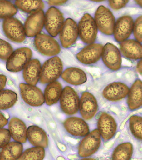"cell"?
<instances>
[{"label":"cell","mask_w":142,"mask_h":160,"mask_svg":"<svg viewBox=\"0 0 142 160\" xmlns=\"http://www.w3.org/2000/svg\"><path fill=\"white\" fill-rule=\"evenodd\" d=\"M101 137L98 130L94 129L84 137L78 147V155L81 158L92 157L100 149Z\"/></svg>","instance_id":"6da1fadb"},{"label":"cell","mask_w":142,"mask_h":160,"mask_svg":"<svg viewBox=\"0 0 142 160\" xmlns=\"http://www.w3.org/2000/svg\"><path fill=\"white\" fill-rule=\"evenodd\" d=\"M63 64L59 57H54L47 60L41 68L40 82L42 84L56 81L63 72Z\"/></svg>","instance_id":"7a4b0ae2"},{"label":"cell","mask_w":142,"mask_h":160,"mask_svg":"<svg viewBox=\"0 0 142 160\" xmlns=\"http://www.w3.org/2000/svg\"><path fill=\"white\" fill-rule=\"evenodd\" d=\"M79 36L82 42L91 44L96 40L98 29L94 18L88 13L85 14L78 25Z\"/></svg>","instance_id":"3957f363"},{"label":"cell","mask_w":142,"mask_h":160,"mask_svg":"<svg viewBox=\"0 0 142 160\" xmlns=\"http://www.w3.org/2000/svg\"><path fill=\"white\" fill-rule=\"evenodd\" d=\"M98 30L106 35L113 34L115 24V17L112 12L104 6L98 7L94 19Z\"/></svg>","instance_id":"277c9868"},{"label":"cell","mask_w":142,"mask_h":160,"mask_svg":"<svg viewBox=\"0 0 142 160\" xmlns=\"http://www.w3.org/2000/svg\"><path fill=\"white\" fill-rule=\"evenodd\" d=\"M32 57V52L27 48L18 49L7 60L6 67L10 72H18L24 69Z\"/></svg>","instance_id":"5b68a950"},{"label":"cell","mask_w":142,"mask_h":160,"mask_svg":"<svg viewBox=\"0 0 142 160\" xmlns=\"http://www.w3.org/2000/svg\"><path fill=\"white\" fill-rule=\"evenodd\" d=\"M59 101L61 110L67 115H74L79 112L80 98L70 86H67L63 89Z\"/></svg>","instance_id":"8992f818"},{"label":"cell","mask_w":142,"mask_h":160,"mask_svg":"<svg viewBox=\"0 0 142 160\" xmlns=\"http://www.w3.org/2000/svg\"><path fill=\"white\" fill-rule=\"evenodd\" d=\"M97 125V129L101 138L105 142L112 139L117 133V121L110 113L106 112H101L98 119Z\"/></svg>","instance_id":"52a82bcc"},{"label":"cell","mask_w":142,"mask_h":160,"mask_svg":"<svg viewBox=\"0 0 142 160\" xmlns=\"http://www.w3.org/2000/svg\"><path fill=\"white\" fill-rule=\"evenodd\" d=\"M64 23V17L61 12L52 7L47 11L44 19V25L47 32L52 37L59 33Z\"/></svg>","instance_id":"ba28073f"},{"label":"cell","mask_w":142,"mask_h":160,"mask_svg":"<svg viewBox=\"0 0 142 160\" xmlns=\"http://www.w3.org/2000/svg\"><path fill=\"white\" fill-rule=\"evenodd\" d=\"M36 49L45 56L52 57L59 54L61 48L57 41L50 35L39 34L34 39Z\"/></svg>","instance_id":"9c48e42d"},{"label":"cell","mask_w":142,"mask_h":160,"mask_svg":"<svg viewBox=\"0 0 142 160\" xmlns=\"http://www.w3.org/2000/svg\"><path fill=\"white\" fill-rule=\"evenodd\" d=\"M3 32L12 41L21 43L26 39L24 28L22 22L14 18H7L3 21Z\"/></svg>","instance_id":"30bf717a"},{"label":"cell","mask_w":142,"mask_h":160,"mask_svg":"<svg viewBox=\"0 0 142 160\" xmlns=\"http://www.w3.org/2000/svg\"><path fill=\"white\" fill-rule=\"evenodd\" d=\"M101 57L105 65L111 71H118L121 67V52L112 43H107L103 46Z\"/></svg>","instance_id":"8fae6325"},{"label":"cell","mask_w":142,"mask_h":160,"mask_svg":"<svg viewBox=\"0 0 142 160\" xmlns=\"http://www.w3.org/2000/svg\"><path fill=\"white\" fill-rule=\"evenodd\" d=\"M79 36L78 25L75 21L69 18L64 22L59 32V38L61 45L65 48L71 47Z\"/></svg>","instance_id":"7c38bea8"},{"label":"cell","mask_w":142,"mask_h":160,"mask_svg":"<svg viewBox=\"0 0 142 160\" xmlns=\"http://www.w3.org/2000/svg\"><path fill=\"white\" fill-rule=\"evenodd\" d=\"M98 110L97 100L90 92L82 93L80 98L79 110L82 119L90 121L95 116Z\"/></svg>","instance_id":"4fadbf2b"},{"label":"cell","mask_w":142,"mask_h":160,"mask_svg":"<svg viewBox=\"0 0 142 160\" xmlns=\"http://www.w3.org/2000/svg\"><path fill=\"white\" fill-rule=\"evenodd\" d=\"M19 87L22 98L27 104L38 107L45 102L43 93L38 87L25 83H21Z\"/></svg>","instance_id":"5bb4252c"},{"label":"cell","mask_w":142,"mask_h":160,"mask_svg":"<svg viewBox=\"0 0 142 160\" xmlns=\"http://www.w3.org/2000/svg\"><path fill=\"white\" fill-rule=\"evenodd\" d=\"M133 19L131 16H124L119 18L115 22L113 34L115 40L122 42L131 36L133 30Z\"/></svg>","instance_id":"9a60e30c"},{"label":"cell","mask_w":142,"mask_h":160,"mask_svg":"<svg viewBox=\"0 0 142 160\" xmlns=\"http://www.w3.org/2000/svg\"><path fill=\"white\" fill-rule=\"evenodd\" d=\"M103 46L98 43L88 44L77 53L76 59L84 65H91L98 61L102 57Z\"/></svg>","instance_id":"2e32d148"},{"label":"cell","mask_w":142,"mask_h":160,"mask_svg":"<svg viewBox=\"0 0 142 160\" xmlns=\"http://www.w3.org/2000/svg\"><path fill=\"white\" fill-rule=\"evenodd\" d=\"M66 131L74 137H84L90 132L89 126L83 119L73 116L66 119L63 122Z\"/></svg>","instance_id":"e0dca14e"},{"label":"cell","mask_w":142,"mask_h":160,"mask_svg":"<svg viewBox=\"0 0 142 160\" xmlns=\"http://www.w3.org/2000/svg\"><path fill=\"white\" fill-rule=\"evenodd\" d=\"M45 14L42 10L31 13L24 24L26 36L31 37L39 34L44 26Z\"/></svg>","instance_id":"ac0fdd59"},{"label":"cell","mask_w":142,"mask_h":160,"mask_svg":"<svg viewBox=\"0 0 142 160\" xmlns=\"http://www.w3.org/2000/svg\"><path fill=\"white\" fill-rule=\"evenodd\" d=\"M129 90L130 88L126 84L120 82H115L105 88L102 95L108 101H118L127 96Z\"/></svg>","instance_id":"d6986e66"},{"label":"cell","mask_w":142,"mask_h":160,"mask_svg":"<svg viewBox=\"0 0 142 160\" xmlns=\"http://www.w3.org/2000/svg\"><path fill=\"white\" fill-rule=\"evenodd\" d=\"M120 50L123 55L127 59L138 60L142 58V45L136 40L127 39L122 42Z\"/></svg>","instance_id":"ffe728a7"},{"label":"cell","mask_w":142,"mask_h":160,"mask_svg":"<svg viewBox=\"0 0 142 160\" xmlns=\"http://www.w3.org/2000/svg\"><path fill=\"white\" fill-rule=\"evenodd\" d=\"M127 103L129 109L134 111L139 109L142 105V83L140 79L134 82L129 90Z\"/></svg>","instance_id":"44dd1931"},{"label":"cell","mask_w":142,"mask_h":160,"mask_svg":"<svg viewBox=\"0 0 142 160\" xmlns=\"http://www.w3.org/2000/svg\"><path fill=\"white\" fill-rule=\"evenodd\" d=\"M9 131L11 137L16 142L24 143L27 139V129L25 123L17 118L11 119L9 123Z\"/></svg>","instance_id":"7402d4cb"},{"label":"cell","mask_w":142,"mask_h":160,"mask_svg":"<svg viewBox=\"0 0 142 160\" xmlns=\"http://www.w3.org/2000/svg\"><path fill=\"white\" fill-rule=\"evenodd\" d=\"M41 68L38 59L30 61L23 69V78L26 82L29 85L35 86L40 79Z\"/></svg>","instance_id":"603a6c76"},{"label":"cell","mask_w":142,"mask_h":160,"mask_svg":"<svg viewBox=\"0 0 142 160\" xmlns=\"http://www.w3.org/2000/svg\"><path fill=\"white\" fill-rule=\"evenodd\" d=\"M27 138L29 142L35 147L46 148L48 139L45 131L37 126H30L27 129Z\"/></svg>","instance_id":"cb8c5ba5"},{"label":"cell","mask_w":142,"mask_h":160,"mask_svg":"<svg viewBox=\"0 0 142 160\" xmlns=\"http://www.w3.org/2000/svg\"><path fill=\"white\" fill-rule=\"evenodd\" d=\"M63 79L71 85L77 86L86 82V74L81 69L76 67H70L66 69L61 75Z\"/></svg>","instance_id":"d4e9b609"},{"label":"cell","mask_w":142,"mask_h":160,"mask_svg":"<svg viewBox=\"0 0 142 160\" xmlns=\"http://www.w3.org/2000/svg\"><path fill=\"white\" fill-rule=\"evenodd\" d=\"M62 91V86L59 82L49 83L45 88L44 94L46 104L50 106L57 103L60 100Z\"/></svg>","instance_id":"484cf974"},{"label":"cell","mask_w":142,"mask_h":160,"mask_svg":"<svg viewBox=\"0 0 142 160\" xmlns=\"http://www.w3.org/2000/svg\"><path fill=\"white\" fill-rule=\"evenodd\" d=\"M22 152V143L14 141L10 142L2 149L0 153V160H18Z\"/></svg>","instance_id":"4316f807"},{"label":"cell","mask_w":142,"mask_h":160,"mask_svg":"<svg viewBox=\"0 0 142 160\" xmlns=\"http://www.w3.org/2000/svg\"><path fill=\"white\" fill-rule=\"evenodd\" d=\"M134 153L131 142H123L115 147L111 155V160H131Z\"/></svg>","instance_id":"83f0119b"},{"label":"cell","mask_w":142,"mask_h":160,"mask_svg":"<svg viewBox=\"0 0 142 160\" xmlns=\"http://www.w3.org/2000/svg\"><path fill=\"white\" fill-rule=\"evenodd\" d=\"M17 94L10 90L0 91V110H7L12 107L17 101Z\"/></svg>","instance_id":"f1b7e54d"},{"label":"cell","mask_w":142,"mask_h":160,"mask_svg":"<svg viewBox=\"0 0 142 160\" xmlns=\"http://www.w3.org/2000/svg\"><path fill=\"white\" fill-rule=\"evenodd\" d=\"M15 4L20 10L27 13L42 10L45 7L42 1H16Z\"/></svg>","instance_id":"f546056e"},{"label":"cell","mask_w":142,"mask_h":160,"mask_svg":"<svg viewBox=\"0 0 142 160\" xmlns=\"http://www.w3.org/2000/svg\"><path fill=\"white\" fill-rule=\"evenodd\" d=\"M129 128L133 136L136 139L142 141V118L135 114L129 119Z\"/></svg>","instance_id":"4dcf8cb0"},{"label":"cell","mask_w":142,"mask_h":160,"mask_svg":"<svg viewBox=\"0 0 142 160\" xmlns=\"http://www.w3.org/2000/svg\"><path fill=\"white\" fill-rule=\"evenodd\" d=\"M45 156L44 148L34 147L26 149L18 160H43Z\"/></svg>","instance_id":"1f68e13d"},{"label":"cell","mask_w":142,"mask_h":160,"mask_svg":"<svg viewBox=\"0 0 142 160\" xmlns=\"http://www.w3.org/2000/svg\"><path fill=\"white\" fill-rule=\"evenodd\" d=\"M17 9L11 2L0 1V18H10L16 14Z\"/></svg>","instance_id":"d6a6232c"},{"label":"cell","mask_w":142,"mask_h":160,"mask_svg":"<svg viewBox=\"0 0 142 160\" xmlns=\"http://www.w3.org/2000/svg\"><path fill=\"white\" fill-rule=\"evenodd\" d=\"M13 48L10 43L0 39V59L7 60L12 53Z\"/></svg>","instance_id":"836d02e7"},{"label":"cell","mask_w":142,"mask_h":160,"mask_svg":"<svg viewBox=\"0 0 142 160\" xmlns=\"http://www.w3.org/2000/svg\"><path fill=\"white\" fill-rule=\"evenodd\" d=\"M134 35L136 40L139 42H142V17L140 16L137 18L134 24Z\"/></svg>","instance_id":"e575fe53"},{"label":"cell","mask_w":142,"mask_h":160,"mask_svg":"<svg viewBox=\"0 0 142 160\" xmlns=\"http://www.w3.org/2000/svg\"><path fill=\"white\" fill-rule=\"evenodd\" d=\"M11 139L9 130L5 128H0V149L3 148L10 142Z\"/></svg>","instance_id":"d590c367"},{"label":"cell","mask_w":142,"mask_h":160,"mask_svg":"<svg viewBox=\"0 0 142 160\" xmlns=\"http://www.w3.org/2000/svg\"><path fill=\"white\" fill-rule=\"evenodd\" d=\"M129 1H109L110 8L115 10H118L124 8L128 4Z\"/></svg>","instance_id":"8d00e7d4"},{"label":"cell","mask_w":142,"mask_h":160,"mask_svg":"<svg viewBox=\"0 0 142 160\" xmlns=\"http://www.w3.org/2000/svg\"><path fill=\"white\" fill-rule=\"evenodd\" d=\"M7 82V78L3 75L0 74V91L4 88Z\"/></svg>","instance_id":"74e56055"},{"label":"cell","mask_w":142,"mask_h":160,"mask_svg":"<svg viewBox=\"0 0 142 160\" xmlns=\"http://www.w3.org/2000/svg\"><path fill=\"white\" fill-rule=\"evenodd\" d=\"M67 1H48V3L51 6H59L65 4Z\"/></svg>","instance_id":"f35d334b"},{"label":"cell","mask_w":142,"mask_h":160,"mask_svg":"<svg viewBox=\"0 0 142 160\" xmlns=\"http://www.w3.org/2000/svg\"><path fill=\"white\" fill-rule=\"evenodd\" d=\"M7 123V119L2 113H0V128H3Z\"/></svg>","instance_id":"ab89813d"},{"label":"cell","mask_w":142,"mask_h":160,"mask_svg":"<svg viewBox=\"0 0 142 160\" xmlns=\"http://www.w3.org/2000/svg\"><path fill=\"white\" fill-rule=\"evenodd\" d=\"M142 60H140L139 62H137V72L139 73L140 74H142Z\"/></svg>","instance_id":"60d3db41"},{"label":"cell","mask_w":142,"mask_h":160,"mask_svg":"<svg viewBox=\"0 0 142 160\" xmlns=\"http://www.w3.org/2000/svg\"><path fill=\"white\" fill-rule=\"evenodd\" d=\"M79 160H98L97 158L92 157L88 158H83Z\"/></svg>","instance_id":"b9f144b4"},{"label":"cell","mask_w":142,"mask_h":160,"mask_svg":"<svg viewBox=\"0 0 142 160\" xmlns=\"http://www.w3.org/2000/svg\"><path fill=\"white\" fill-rule=\"evenodd\" d=\"M135 2L138 5H139L140 6L142 7V1H136Z\"/></svg>","instance_id":"7bdbcfd3"},{"label":"cell","mask_w":142,"mask_h":160,"mask_svg":"<svg viewBox=\"0 0 142 160\" xmlns=\"http://www.w3.org/2000/svg\"><path fill=\"white\" fill-rule=\"evenodd\" d=\"M93 2H103V1H93Z\"/></svg>","instance_id":"ee69618b"}]
</instances>
